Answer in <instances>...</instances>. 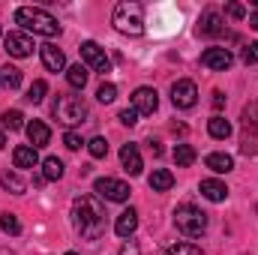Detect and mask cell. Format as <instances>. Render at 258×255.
<instances>
[{"instance_id":"cell-33","label":"cell","mask_w":258,"mask_h":255,"mask_svg":"<svg viewBox=\"0 0 258 255\" xmlns=\"http://www.w3.org/2000/svg\"><path fill=\"white\" fill-rule=\"evenodd\" d=\"M165 255H204L198 246H192V243H177V246H171Z\"/></svg>"},{"instance_id":"cell-34","label":"cell","mask_w":258,"mask_h":255,"mask_svg":"<svg viewBox=\"0 0 258 255\" xmlns=\"http://www.w3.org/2000/svg\"><path fill=\"white\" fill-rule=\"evenodd\" d=\"M117 117H120V123H123V126H135V123H138V111H135V108H123Z\"/></svg>"},{"instance_id":"cell-19","label":"cell","mask_w":258,"mask_h":255,"mask_svg":"<svg viewBox=\"0 0 258 255\" xmlns=\"http://www.w3.org/2000/svg\"><path fill=\"white\" fill-rule=\"evenodd\" d=\"M147 183H150L153 192H168L171 186H174V174H171L168 168H156V171L147 177Z\"/></svg>"},{"instance_id":"cell-31","label":"cell","mask_w":258,"mask_h":255,"mask_svg":"<svg viewBox=\"0 0 258 255\" xmlns=\"http://www.w3.org/2000/svg\"><path fill=\"white\" fill-rule=\"evenodd\" d=\"M96 99H99L102 105H105V102H114V99H117V87H114V84H108V81H105V84H99Z\"/></svg>"},{"instance_id":"cell-9","label":"cell","mask_w":258,"mask_h":255,"mask_svg":"<svg viewBox=\"0 0 258 255\" xmlns=\"http://www.w3.org/2000/svg\"><path fill=\"white\" fill-rule=\"evenodd\" d=\"M132 108H135L138 114H153V111L159 108L156 90H153V87H138V90L132 93Z\"/></svg>"},{"instance_id":"cell-36","label":"cell","mask_w":258,"mask_h":255,"mask_svg":"<svg viewBox=\"0 0 258 255\" xmlns=\"http://www.w3.org/2000/svg\"><path fill=\"white\" fill-rule=\"evenodd\" d=\"M63 144L69 147V150H78L84 141H81V135H75V132H66V135H63Z\"/></svg>"},{"instance_id":"cell-22","label":"cell","mask_w":258,"mask_h":255,"mask_svg":"<svg viewBox=\"0 0 258 255\" xmlns=\"http://www.w3.org/2000/svg\"><path fill=\"white\" fill-rule=\"evenodd\" d=\"M207 132H210V138H219V141H222V138H228V135H231V123H228L225 117H219V114H216V117H210V120H207Z\"/></svg>"},{"instance_id":"cell-7","label":"cell","mask_w":258,"mask_h":255,"mask_svg":"<svg viewBox=\"0 0 258 255\" xmlns=\"http://www.w3.org/2000/svg\"><path fill=\"white\" fill-rule=\"evenodd\" d=\"M93 189L99 192V198H105V201H126L129 192H132L123 180H114V177H99L93 183Z\"/></svg>"},{"instance_id":"cell-41","label":"cell","mask_w":258,"mask_h":255,"mask_svg":"<svg viewBox=\"0 0 258 255\" xmlns=\"http://www.w3.org/2000/svg\"><path fill=\"white\" fill-rule=\"evenodd\" d=\"M63 255H78V252H63Z\"/></svg>"},{"instance_id":"cell-2","label":"cell","mask_w":258,"mask_h":255,"mask_svg":"<svg viewBox=\"0 0 258 255\" xmlns=\"http://www.w3.org/2000/svg\"><path fill=\"white\" fill-rule=\"evenodd\" d=\"M15 21L27 30V33H36V36H60V24L54 15H48L45 9H33V6H21L15 12Z\"/></svg>"},{"instance_id":"cell-23","label":"cell","mask_w":258,"mask_h":255,"mask_svg":"<svg viewBox=\"0 0 258 255\" xmlns=\"http://www.w3.org/2000/svg\"><path fill=\"white\" fill-rule=\"evenodd\" d=\"M0 84H3L6 90H15V87L21 84V69H18V66H3V69H0Z\"/></svg>"},{"instance_id":"cell-15","label":"cell","mask_w":258,"mask_h":255,"mask_svg":"<svg viewBox=\"0 0 258 255\" xmlns=\"http://www.w3.org/2000/svg\"><path fill=\"white\" fill-rule=\"evenodd\" d=\"M24 129H27V138H30V147H36V150H39V147H45V144L51 141V129L45 126L42 120H30V123H27Z\"/></svg>"},{"instance_id":"cell-8","label":"cell","mask_w":258,"mask_h":255,"mask_svg":"<svg viewBox=\"0 0 258 255\" xmlns=\"http://www.w3.org/2000/svg\"><path fill=\"white\" fill-rule=\"evenodd\" d=\"M3 45H6L9 57H30V51H33V39L27 33H21V30L6 33L3 36Z\"/></svg>"},{"instance_id":"cell-4","label":"cell","mask_w":258,"mask_h":255,"mask_svg":"<svg viewBox=\"0 0 258 255\" xmlns=\"http://www.w3.org/2000/svg\"><path fill=\"white\" fill-rule=\"evenodd\" d=\"M174 225L186 237H201L207 231V213L201 207H195V204H180L174 210Z\"/></svg>"},{"instance_id":"cell-11","label":"cell","mask_w":258,"mask_h":255,"mask_svg":"<svg viewBox=\"0 0 258 255\" xmlns=\"http://www.w3.org/2000/svg\"><path fill=\"white\" fill-rule=\"evenodd\" d=\"M231 63H234V57H231L228 48H207V51L201 54V66L216 69V72H225Z\"/></svg>"},{"instance_id":"cell-20","label":"cell","mask_w":258,"mask_h":255,"mask_svg":"<svg viewBox=\"0 0 258 255\" xmlns=\"http://www.w3.org/2000/svg\"><path fill=\"white\" fill-rule=\"evenodd\" d=\"M204 165H207L210 171H216V174H225V171L234 168V159H231L228 153H210V156L204 159Z\"/></svg>"},{"instance_id":"cell-27","label":"cell","mask_w":258,"mask_h":255,"mask_svg":"<svg viewBox=\"0 0 258 255\" xmlns=\"http://www.w3.org/2000/svg\"><path fill=\"white\" fill-rule=\"evenodd\" d=\"M0 231L3 234H21V222L15 213H0Z\"/></svg>"},{"instance_id":"cell-18","label":"cell","mask_w":258,"mask_h":255,"mask_svg":"<svg viewBox=\"0 0 258 255\" xmlns=\"http://www.w3.org/2000/svg\"><path fill=\"white\" fill-rule=\"evenodd\" d=\"M201 195L207 198V201H225L228 198V186L222 183V180H201Z\"/></svg>"},{"instance_id":"cell-26","label":"cell","mask_w":258,"mask_h":255,"mask_svg":"<svg viewBox=\"0 0 258 255\" xmlns=\"http://www.w3.org/2000/svg\"><path fill=\"white\" fill-rule=\"evenodd\" d=\"M42 174H45V180H60L63 177V162L57 156H48L42 162Z\"/></svg>"},{"instance_id":"cell-13","label":"cell","mask_w":258,"mask_h":255,"mask_svg":"<svg viewBox=\"0 0 258 255\" xmlns=\"http://www.w3.org/2000/svg\"><path fill=\"white\" fill-rule=\"evenodd\" d=\"M225 27H222V15L219 12H213V9H207L201 18H198V33L201 36H219Z\"/></svg>"},{"instance_id":"cell-6","label":"cell","mask_w":258,"mask_h":255,"mask_svg":"<svg viewBox=\"0 0 258 255\" xmlns=\"http://www.w3.org/2000/svg\"><path fill=\"white\" fill-rule=\"evenodd\" d=\"M171 102H174L177 108H192L195 102H198V87H195V81H189V78L174 81V84H171Z\"/></svg>"},{"instance_id":"cell-40","label":"cell","mask_w":258,"mask_h":255,"mask_svg":"<svg viewBox=\"0 0 258 255\" xmlns=\"http://www.w3.org/2000/svg\"><path fill=\"white\" fill-rule=\"evenodd\" d=\"M3 147H6V135L0 132V150H3Z\"/></svg>"},{"instance_id":"cell-24","label":"cell","mask_w":258,"mask_h":255,"mask_svg":"<svg viewBox=\"0 0 258 255\" xmlns=\"http://www.w3.org/2000/svg\"><path fill=\"white\" fill-rule=\"evenodd\" d=\"M66 81H69L75 90H84V84H87V69H84L81 63L69 66V69H66Z\"/></svg>"},{"instance_id":"cell-3","label":"cell","mask_w":258,"mask_h":255,"mask_svg":"<svg viewBox=\"0 0 258 255\" xmlns=\"http://www.w3.org/2000/svg\"><path fill=\"white\" fill-rule=\"evenodd\" d=\"M111 21L123 36H141L144 33V9H141V3H132V0L117 3Z\"/></svg>"},{"instance_id":"cell-38","label":"cell","mask_w":258,"mask_h":255,"mask_svg":"<svg viewBox=\"0 0 258 255\" xmlns=\"http://www.w3.org/2000/svg\"><path fill=\"white\" fill-rule=\"evenodd\" d=\"M222 105H225V96L216 90V93H213V108H222Z\"/></svg>"},{"instance_id":"cell-28","label":"cell","mask_w":258,"mask_h":255,"mask_svg":"<svg viewBox=\"0 0 258 255\" xmlns=\"http://www.w3.org/2000/svg\"><path fill=\"white\" fill-rule=\"evenodd\" d=\"M87 150H90L93 159H102V156H108V141H105L102 135H96V138L87 141Z\"/></svg>"},{"instance_id":"cell-16","label":"cell","mask_w":258,"mask_h":255,"mask_svg":"<svg viewBox=\"0 0 258 255\" xmlns=\"http://www.w3.org/2000/svg\"><path fill=\"white\" fill-rule=\"evenodd\" d=\"M120 162H123V168H126V174H141V168H144V162H141V153H138V147L135 144H123V150H120Z\"/></svg>"},{"instance_id":"cell-1","label":"cell","mask_w":258,"mask_h":255,"mask_svg":"<svg viewBox=\"0 0 258 255\" xmlns=\"http://www.w3.org/2000/svg\"><path fill=\"white\" fill-rule=\"evenodd\" d=\"M72 225L84 240H99L105 231V210L93 195H81L72 201Z\"/></svg>"},{"instance_id":"cell-35","label":"cell","mask_w":258,"mask_h":255,"mask_svg":"<svg viewBox=\"0 0 258 255\" xmlns=\"http://www.w3.org/2000/svg\"><path fill=\"white\" fill-rule=\"evenodd\" d=\"M225 15H228V18H243V15H246V6H243V3H228V6H225Z\"/></svg>"},{"instance_id":"cell-29","label":"cell","mask_w":258,"mask_h":255,"mask_svg":"<svg viewBox=\"0 0 258 255\" xmlns=\"http://www.w3.org/2000/svg\"><path fill=\"white\" fill-rule=\"evenodd\" d=\"M45 93H48V84H45V81H33V84H30V90H27V102H33V105H36V102H42V99H45Z\"/></svg>"},{"instance_id":"cell-30","label":"cell","mask_w":258,"mask_h":255,"mask_svg":"<svg viewBox=\"0 0 258 255\" xmlns=\"http://www.w3.org/2000/svg\"><path fill=\"white\" fill-rule=\"evenodd\" d=\"M3 126H6V129H21V126H24V114H21L18 108L3 111Z\"/></svg>"},{"instance_id":"cell-14","label":"cell","mask_w":258,"mask_h":255,"mask_svg":"<svg viewBox=\"0 0 258 255\" xmlns=\"http://www.w3.org/2000/svg\"><path fill=\"white\" fill-rule=\"evenodd\" d=\"M12 162H15V168H36L39 165V153H36V147L21 144V147L12 150Z\"/></svg>"},{"instance_id":"cell-10","label":"cell","mask_w":258,"mask_h":255,"mask_svg":"<svg viewBox=\"0 0 258 255\" xmlns=\"http://www.w3.org/2000/svg\"><path fill=\"white\" fill-rule=\"evenodd\" d=\"M81 60L90 66V69L102 72V75H105V72H108V66H111V63H108V57H105V51H102L96 42H84V45H81Z\"/></svg>"},{"instance_id":"cell-5","label":"cell","mask_w":258,"mask_h":255,"mask_svg":"<svg viewBox=\"0 0 258 255\" xmlns=\"http://www.w3.org/2000/svg\"><path fill=\"white\" fill-rule=\"evenodd\" d=\"M54 117L63 123V126H75L87 117V102L81 96H72V93H60L57 102H54Z\"/></svg>"},{"instance_id":"cell-17","label":"cell","mask_w":258,"mask_h":255,"mask_svg":"<svg viewBox=\"0 0 258 255\" xmlns=\"http://www.w3.org/2000/svg\"><path fill=\"white\" fill-rule=\"evenodd\" d=\"M135 228H138V213L129 207V210H123L120 216H117V222H114V231H117V237H132L135 234Z\"/></svg>"},{"instance_id":"cell-37","label":"cell","mask_w":258,"mask_h":255,"mask_svg":"<svg viewBox=\"0 0 258 255\" xmlns=\"http://www.w3.org/2000/svg\"><path fill=\"white\" fill-rule=\"evenodd\" d=\"M120 255H141V249H138V243H135V240H126V243L120 246Z\"/></svg>"},{"instance_id":"cell-12","label":"cell","mask_w":258,"mask_h":255,"mask_svg":"<svg viewBox=\"0 0 258 255\" xmlns=\"http://www.w3.org/2000/svg\"><path fill=\"white\" fill-rule=\"evenodd\" d=\"M39 54H42V66H45L48 72H60V69L66 66V54L57 48V45H51V42H48V45H42V48H39Z\"/></svg>"},{"instance_id":"cell-32","label":"cell","mask_w":258,"mask_h":255,"mask_svg":"<svg viewBox=\"0 0 258 255\" xmlns=\"http://www.w3.org/2000/svg\"><path fill=\"white\" fill-rule=\"evenodd\" d=\"M240 60L246 66L258 63V42H249V45H243V51H240Z\"/></svg>"},{"instance_id":"cell-21","label":"cell","mask_w":258,"mask_h":255,"mask_svg":"<svg viewBox=\"0 0 258 255\" xmlns=\"http://www.w3.org/2000/svg\"><path fill=\"white\" fill-rule=\"evenodd\" d=\"M0 186L9 189L12 195H24V189H27V183L18 174H12V171H0Z\"/></svg>"},{"instance_id":"cell-25","label":"cell","mask_w":258,"mask_h":255,"mask_svg":"<svg viewBox=\"0 0 258 255\" xmlns=\"http://www.w3.org/2000/svg\"><path fill=\"white\" fill-rule=\"evenodd\" d=\"M174 162H177L180 168H189L195 162V147L192 144H177V147H174Z\"/></svg>"},{"instance_id":"cell-39","label":"cell","mask_w":258,"mask_h":255,"mask_svg":"<svg viewBox=\"0 0 258 255\" xmlns=\"http://www.w3.org/2000/svg\"><path fill=\"white\" fill-rule=\"evenodd\" d=\"M249 27H252V30H258V9L252 12V18H249Z\"/></svg>"}]
</instances>
